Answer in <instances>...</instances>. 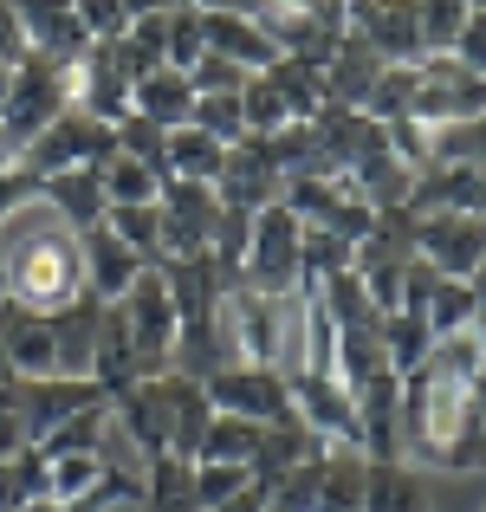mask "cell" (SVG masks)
<instances>
[{"mask_svg": "<svg viewBox=\"0 0 486 512\" xmlns=\"http://www.w3.org/2000/svg\"><path fill=\"white\" fill-rule=\"evenodd\" d=\"M188 85H195V98H234V91H247V72H240L234 59H221V52H201Z\"/></svg>", "mask_w": 486, "mask_h": 512, "instance_id": "obj_42", "label": "cell"}, {"mask_svg": "<svg viewBox=\"0 0 486 512\" xmlns=\"http://www.w3.org/2000/svg\"><path fill=\"white\" fill-rule=\"evenodd\" d=\"M91 383H98L104 396H117V389H130V383H143V357H137V344H130L124 312H117V305H104L98 350H91Z\"/></svg>", "mask_w": 486, "mask_h": 512, "instance_id": "obj_23", "label": "cell"}, {"mask_svg": "<svg viewBox=\"0 0 486 512\" xmlns=\"http://www.w3.org/2000/svg\"><path fill=\"white\" fill-rule=\"evenodd\" d=\"M33 195H39V182H33V175H26L20 163H13L7 175H0V227H7V221H13V214H20Z\"/></svg>", "mask_w": 486, "mask_h": 512, "instance_id": "obj_48", "label": "cell"}, {"mask_svg": "<svg viewBox=\"0 0 486 512\" xmlns=\"http://www.w3.org/2000/svg\"><path fill=\"white\" fill-rule=\"evenodd\" d=\"M182 7H195V13H247V20H260L266 0H182Z\"/></svg>", "mask_w": 486, "mask_h": 512, "instance_id": "obj_51", "label": "cell"}, {"mask_svg": "<svg viewBox=\"0 0 486 512\" xmlns=\"http://www.w3.org/2000/svg\"><path fill=\"white\" fill-rule=\"evenodd\" d=\"M448 59L486 78V7H474V13H467V26L454 33V46H448Z\"/></svg>", "mask_w": 486, "mask_h": 512, "instance_id": "obj_46", "label": "cell"}, {"mask_svg": "<svg viewBox=\"0 0 486 512\" xmlns=\"http://www.w3.org/2000/svg\"><path fill=\"white\" fill-rule=\"evenodd\" d=\"M65 111H72V65H52V59H39V52H26V65L13 72L7 104H0V130L26 150V143L46 124H59Z\"/></svg>", "mask_w": 486, "mask_h": 512, "instance_id": "obj_4", "label": "cell"}, {"mask_svg": "<svg viewBox=\"0 0 486 512\" xmlns=\"http://www.w3.org/2000/svg\"><path fill=\"white\" fill-rule=\"evenodd\" d=\"M467 0H415V20H422V52L428 59H441V52L454 46V33L467 26Z\"/></svg>", "mask_w": 486, "mask_h": 512, "instance_id": "obj_38", "label": "cell"}, {"mask_svg": "<svg viewBox=\"0 0 486 512\" xmlns=\"http://www.w3.org/2000/svg\"><path fill=\"white\" fill-rule=\"evenodd\" d=\"M208 402L221 415H247V422H279V415H292V383L273 370V363H227L221 376H208Z\"/></svg>", "mask_w": 486, "mask_h": 512, "instance_id": "obj_10", "label": "cell"}, {"mask_svg": "<svg viewBox=\"0 0 486 512\" xmlns=\"http://www.w3.org/2000/svg\"><path fill=\"white\" fill-rule=\"evenodd\" d=\"M435 363L441 376H454V383H467L474 389V376L486 370V318L480 325H467V331H454V338H435Z\"/></svg>", "mask_w": 486, "mask_h": 512, "instance_id": "obj_36", "label": "cell"}, {"mask_svg": "<svg viewBox=\"0 0 486 512\" xmlns=\"http://www.w3.org/2000/svg\"><path fill=\"white\" fill-rule=\"evenodd\" d=\"M46 454V448H39ZM104 461L98 454H46V500L52 506H78V500H98L104 493Z\"/></svg>", "mask_w": 486, "mask_h": 512, "instance_id": "obj_30", "label": "cell"}, {"mask_svg": "<svg viewBox=\"0 0 486 512\" xmlns=\"http://www.w3.org/2000/svg\"><path fill=\"white\" fill-rule=\"evenodd\" d=\"M156 396H162V422H169V454H175V461H195L201 441H208V422H214L208 389L188 383V376H175V370H162Z\"/></svg>", "mask_w": 486, "mask_h": 512, "instance_id": "obj_18", "label": "cell"}, {"mask_svg": "<svg viewBox=\"0 0 486 512\" xmlns=\"http://www.w3.org/2000/svg\"><path fill=\"white\" fill-rule=\"evenodd\" d=\"M98 182H104V201L111 208H143V201H162V175L156 163H137V156H124V150H111L98 163Z\"/></svg>", "mask_w": 486, "mask_h": 512, "instance_id": "obj_28", "label": "cell"}, {"mask_svg": "<svg viewBox=\"0 0 486 512\" xmlns=\"http://www.w3.org/2000/svg\"><path fill=\"white\" fill-rule=\"evenodd\" d=\"M78 26H85L91 39H124L130 33V7L124 0H72Z\"/></svg>", "mask_w": 486, "mask_h": 512, "instance_id": "obj_45", "label": "cell"}, {"mask_svg": "<svg viewBox=\"0 0 486 512\" xmlns=\"http://www.w3.org/2000/svg\"><path fill=\"white\" fill-rule=\"evenodd\" d=\"M7 91H13V65H0V104H7Z\"/></svg>", "mask_w": 486, "mask_h": 512, "instance_id": "obj_55", "label": "cell"}, {"mask_svg": "<svg viewBox=\"0 0 486 512\" xmlns=\"http://www.w3.org/2000/svg\"><path fill=\"white\" fill-rule=\"evenodd\" d=\"M39 201H46L52 214H59L72 234H91V227L111 214V201H104V182L98 169H65V175H46L39 182Z\"/></svg>", "mask_w": 486, "mask_h": 512, "instance_id": "obj_19", "label": "cell"}, {"mask_svg": "<svg viewBox=\"0 0 486 512\" xmlns=\"http://www.w3.org/2000/svg\"><path fill=\"white\" fill-rule=\"evenodd\" d=\"M467 7H486V0H467Z\"/></svg>", "mask_w": 486, "mask_h": 512, "instance_id": "obj_56", "label": "cell"}, {"mask_svg": "<svg viewBox=\"0 0 486 512\" xmlns=\"http://www.w3.org/2000/svg\"><path fill=\"white\" fill-rule=\"evenodd\" d=\"M72 111L98 117V124H111V130L130 117V78H124V65H117V52L104 46V39L72 65Z\"/></svg>", "mask_w": 486, "mask_h": 512, "instance_id": "obj_15", "label": "cell"}, {"mask_svg": "<svg viewBox=\"0 0 486 512\" xmlns=\"http://www.w3.org/2000/svg\"><path fill=\"white\" fill-rule=\"evenodd\" d=\"M363 512H428V480L409 461H370Z\"/></svg>", "mask_w": 486, "mask_h": 512, "instance_id": "obj_26", "label": "cell"}, {"mask_svg": "<svg viewBox=\"0 0 486 512\" xmlns=\"http://www.w3.org/2000/svg\"><path fill=\"white\" fill-rule=\"evenodd\" d=\"M292 415L324 441V448H363V422H357V396L337 376H299L292 383Z\"/></svg>", "mask_w": 486, "mask_h": 512, "instance_id": "obj_14", "label": "cell"}, {"mask_svg": "<svg viewBox=\"0 0 486 512\" xmlns=\"http://www.w3.org/2000/svg\"><path fill=\"white\" fill-rule=\"evenodd\" d=\"M350 266H357V247H350V240L324 234V227H305V292L324 286V279H337V273H350Z\"/></svg>", "mask_w": 486, "mask_h": 512, "instance_id": "obj_37", "label": "cell"}, {"mask_svg": "<svg viewBox=\"0 0 486 512\" xmlns=\"http://www.w3.org/2000/svg\"><path fill=\"white\" fill-rule=\"evenodd\" d=\"M214 195H221L227 208H240V214H260V208H279V201H286V175H279L273 150H266V137L227 143V163H221Z\"/></svg>", "mask_w": 486, "mask_h": 512, "instance_id": "obj_13", "label": "cell"}, {"mask_svg": "<svg viewBox=\"0 0 486 512\" xmlns=\"http://www.w3.org/2000/svg\"><path fill=\"white\" fill-rule=\"evenodd\" d=\"M415 253L435 266L441 279H474L486 260V214H461V208H441L415 221Z\"/></svg>", "mask_w": 486, "mask_h": 512, "instance_id": "obj_9", "label": "cell"}, {"mask_svg": "<svg viewBox=\"0 0 486 512\" xmlns=\"http://www.w3.org/2000/svg\"><path fill=\"white\" fill-rule=\"evenodd\" d=\"M78 253H85V292H91L98 305H124V292L137 286L143 273H150V266H143L104 221L91 227V234H78Z\"/></svg>", "mask_w": 486, "mask_h": 512, "instance_id": "obj_17", "label": "cell"}, {"mask_svg": "<svg viewBox=\"0 0 486 512\" xmlns=\"http://www.w3.org/2000/svg\"><path fill=\"white\" fill-rule=\"evenodd\" d=\"M266 85L286 98V111H292V124H312V117L331 104V91H324V72L318 65H305V59H286L279 52L273 65H266Z\"/></svg>", "mask_w": 486, "mask_h": 512, "instance_id": "obj_29", "label": "cell"}, {"mask_svg": "<svg viewBox=\"0 0 486 512\" xmlns=\"http://www.w3.org/2000/svg\"><path fill=\"white\" fill-rule=\"evenodd\" d=\"M240 117H247V137H273V130H286V124H292L286 98L266 85V72H260V78H247V91H240Z\"/></svg>", "mask_w": 486, "mask_h": 512, "instance_id": "obj_40", "label": "cell"}, {"mask_svg": "<svg viewBox=\"0 0 486 512\" xmlns=\"http://www.w3.org/2000/svg\"><path fill=\"white\" fill-rule=\"evenodd\" d=\"M117 150H124V156H137V163H156V169H162V150H169V130L130 111L124 124H117Z\"/></svg>", "mask_w": 486, "mask_h": 512, "instance_id": "obj_44", "label": "cell"}, {"mask_svg": "<svg viewBox=\"0 0 486 512\" xmlns=\"http://www.w3.org/2000/svg\"><path fill=\"white\" fill-rule=\"evenodd\" d=\"M467 286H474V299H480V318H486V260H480V273L467 279Z\"/></svg>", "mask_w": 486, "mask_h": 512, "instance_id": "obj_54", "label": "cell"}, {"mask_svg": "<svg viewBox=\"0 0 486 512\" xmlns=\"http://www.w3.org/2000/svg\"><path fill=\"white\" fill-rule=\"evenodd\" d=\"M344 33L363 39L383 65H422V20L415 0H344Z\"/></svg>", "mask_w": 486, "mask_h": 512, "instance_id": "obj_8", "label": "cell"}, {"mask_svg": "<svg viewBox=\"0 0 486 512\" xmlns=\"http://www.w3.org/2000/svg\"><path fill=\"white\" fill-rule=\"evenodd\" d=\"M188 124H201L208 137H221V143H240L247 137V117H240V91L234 98H195V117Z\"/></svg>", "mask_w": 486, "mask_h": 512, "instance_id": "obj_43", "label": "cell"}, {"mask_svg": "<svg viewBox=\"0 0 486 512\" xmlns=\"http://www.w3.org/2000/svg\"><path fill=\"white\" fill-rule=\"evenodd\" d=\"M208 52H221V59H234L247 78H260L266 65L279 59L273 33H266L260 20H247V13H208Z\"/></svg>", "mask_w": 486, "mask_h": 512, "instance_id": "obj_20", "label": "cell"}, {"mask_svg": "<svg viewBox=\"0 0 486 512\" xmlns=\"http://www.w3.org/2000/svg\"><path fill=\"white\" fill-rule=\"evenodd\" d=\"M422 318H428V331H435V338H454V331L480 325V299H474V286H467V279H441L435 299L422 305Z\"/></svg>", "mask_w": 486, "mask_h": 512, "instance_id": "obj_34", "label": "cell"}, {"mask_svg": "<svg viewBox=\"0 0 486 512\" xmlns=\"http://www.w3.org/2000/svg\"><path fill=\"white\" fill-rule=\"evenodd\" d=\"M13 13H20V26H26V46L39 52V59H52V65H78L98 39L78 26V13H72V0H7Z\"/></svg>", "mask_w": 486, "mask_h": 512, "instance_id": "obj_16", "label": "cell"}, {"mask_svg": "<svg viewBox=\"0 0 486 512\" xmlns=\"http://www.w3.org/2000/svg\"><path fill=\"white\" fill-rule=\"evenodd\" d=\"M240 286L266 292H305V221L279 201V208L253 214V240H247V266H240Z\"/></svg>", "mask_w": 486, "mask_h": 512, "instance_id": "obj_3", "label": "cell"}, {"mask_svg": "<svg viewBox=\"0 0 486 512\" xmlns=\"http://www.w3.org/2000/svg\"><path fill=\"white\" fill-rule=\"evenodd\" d=\"M201 52H208V13H195V7L175 0L169 7V65L175 72H195Z\"/></svg>", "mask_w": 486, "mask_h": 512, "instance_id": "obj_39", "label": "cell"}, {"mask_svg": "<svg viewBox=\"0 0 486 512\" xmlns=\"http://www.w3.org/2000/svg\"><path fill=\"white\" fill-rule=\"evenodd\" d=\"M415 91H422V65H383V78H376L363 117H376V124H396V117L415 111Z\"/></svg>", "mask_w": 486, "mask_h": 512, "instance_id": "obj_35", "label": "cell"}, {"mask_svg": "<svg viewBox=\"0 0 486 512\" xmlns=\"http://www.w3.org/2000/svg\"><path fill=\"white\" fill-rule=\"evenodd\" d=\"M143 512H201V500H195V461L156 454L150 480H143Z\"/></svg>", "mask_w": 486, "mask_h": 512, "instance_id": "obj_31", "label": "cell"}, {"mask_svg": "<svg viewBox=\"0 0 486 512\" xmlns=\"http://www.w3.org/2000/svg\"><path fill=\"white\" fill-rule=\"evenodd\" d=\"M13 396H20V370H13L7 350H0V409H13Z\"/></svg>", "mask_w": 486, "mask_h": 512, "instance_id": "obj_52", "label": "cell"}, {"mask_svg": "<svg viewBox=\"0 0 486 512\" xmlns=\"http://www.w3.org/2000/svg\"><path fill=\"white\" fill-rule=\"evenodd\" d=\"M435 286H441V273L422 253H409V260H402V312H422V305L435 299Z\"/></svg>", "mask_w": 486, "mask_h": 512, "instance_id": "obj_47", "label": "cell"}, {"mask_svg": "<svg viewBox=\"0 0 486 512\" xmlns=\"http://www.w3.org/2000/svg\"><path fill=\"white\" fill-rule=\"evenodd\" d=\"M467 415H474V389L441 376L435 363L402 376V402H396V435H402V461H435L448 467L454 441H461Z\"/></svg>", "mask_w": 486, "mask_h": 512, "instance_id": "obj_2", "label": "cell"}, {"mask_svg": "<svg viewBox=\"0 0 486 512\" xmlns=\"http://www.w3.org/2000/svg\"><path fill=\"white\" fill-rule=\"evenodd\" d=\"M117 312H124V331H130V344H137V357H143V376H162L175 363L182 318H175V299H169V286H162L156 266L124 292V305H117Z\"/></svg>", "mask_w": 486, "mask_h": 512, "instance_id": "obj_7", "label": "cell"}, {"mask_svg": "<svg viewBox=\"0 0 486 512\" xmlns=\"http://www.w3.org/2000/svg\"><path fill=\"white\" fill-rule=\"evenodd\" d=\"M104 402H111V396H104L98 383H85V376H39V383H20L13 409H20L26 448H39L52 428H65L72 415H85V409H104Z\"/></svg>", "mask_w": 486, "mask_h": 512, "instance_id": "obj_12", "label": "cell"}, {"mask_svg": "<svg viewBox=\"0 0 486 512\" xmlns=\"http://www.w3.org/2000/svg\"><path fill=\"white\" fill-rule=\"evenodd\" d=\"M260 435H266L260 422H247V415H221V409H214L208 441H201L195 461H234V467H247V474H253V461H260Z\"/></svg>", "mask_w": 486, "mask_h": 512, "instance_id": "obj_32", "label": "cell"}, {"mask_svg": "<svg viewBox=\"0 0 486 512\" xmlns=\"http://www.w3.org/2000/svg\"><path fill=\"white\" fill-rule=\"evenodd\" d=\"M0 299L20 305V312H39V318H52L72 299H85V253H78V234L39 195L0 227Z\"/></svg>", "mask_w": 486, "mask_h": 512, "instance_id": "obj_1", "label": "cell"}, {"mask_svg": "<svg viewBox=\"0 0 486 512\" xmlns=\"http://www.w3.org/2000/svg\"><path fill=\"white\" fill-rule=\"evenodd\" d=\"M227 201L208 182H162V260H208Z\"/></svg>", "mask_w": 486, "mask_h": 512, "instance_id": "obj_6", "label": "cell"}, {"mask_svg": "<svg viewBox=\"0 0 486 512\" xmlns=\"http://www.w3.org/2000/svg\"><path fill=\"white\" fill-rule=\"evenodd\" d=\"M221 163H227V143L208 137L201 124H182L169 130V150H162V175L169 182H221Z\"/></svg>", "mask_w": 486, "mask_h": 512, "instance_id": "obj_25", "label": "cell"}, {"mask_svg": "<svg viewBox=\"0 0 486 512\" xmlns=\"http://www.w3.org/2000/svg\"><path fill=\"white\" fill-rule=\"evenodd\" d=\"M111 150H117L111 124H98V117H85V111H65L59 124H46L20 150V169L33 175V182H46V175H65V169H98Z\"/></svg>", "mask_w": 486, "mask_h": 512, "instance_id": "obj_5", "label": "cell"}, {"mask_svg": "<svg viewBox=\"0 0 486 512\" xmlns=\"http://www.w3.org/2000/svg\"><path fill=\"white\" fill-rule=\"evenodd\" d=\"M376 78H383V59H376L363 39H337L331 59H324V91H331V104H350V111H363L376 91Z\"/></svg>", "mask_w": 486, "mask_h": 512, "instance_id": "obj_21", "label": "cell"}, {"mask_svg": "<svg viewBox=\"0 0 486 512\" xmlns=\"http://www.w3.org/2000/svg\"><path fill=\"white\" fill-rule=\"evenodd\" d=\"M422 124L448 130V124H474V117H486V78L467 72V65H454L448 52L441 59H422V91H415V111Z\"/></svg>", "mask_w": 486, "mask_h": 512, "instance_id": "obj_11", "label": "cell"}, {"mask_svg": "<svg viewBox=\"0 0 486 512\" xmlns=\"http://www.w3.org/2000/svg\"><path fill=\"white\" fill-rule=\"evenodd\" d=\"M13 163H20V143H13V137H7V130H0V175H7Z\"/></svg>", "mask_w": 486, "mask_h": 512, "instance_id": "obj_53", "label": "cell"}, {"mask_svg": "<svg viewBox=\"0 0 486 512\" xmlns=\"http://www.w3.org/2000/svg\"><path fill=\"white\" fill-rule=\"evenodd\" d=\"M26 454V428H20V409H0V461H20Z\"/></svg>", "mask_w": 486, "mask_h": 512, "instance_id": "obj_50", "label": "cell"}, {"mask_svg": "<svg viewBox=\"0 0 486 512\" xmlns=\"http://www.w3.org/2000/svg\"><path fill=\"white\" fill-rule=\"evenodd\" d=\"M104 227H111V234L124 240L143 266H162V201H143V208H111V214H104Z\"/></svg>", "mask_w": 486, "mask_h": 512, "instance_id": "obj_33", "label": "cell"}, {"mask_svg": "<svg viewBox=\"0 0 486 512\" xmlns=\"http://www.w3.org/2000/svg\"><path fill=\"white\" fill-rule=\"evenodd\" d=\"M130 111L150 117V124H162V130H182L188 117H195V85H188V72L162 65V72H150V78L130 85Z\"/></svg>", "mask_w": 486, "mask_h": 512, "instance_id": "obj_24", "label": "cell"}, {"mask_svg": "<svg viewBox=\"0 0 486 512\" xmlns=\"http://www.w3.org/2000/svg\"><path fill=\"white\" fill-rule=\"evenodd\" d=\"M363 480H370V454L363 448H324L312 512H363Z\"/></svg>", "mask_w": 486, "mask_h": 512, "instance_id": "obj_22", "label": "cell"}, {"mask_svg": "<svg viewBox=\"0 0 486 512\" xmlns=\"http://www.w3.org/2000/svg\"><path fill=\"white\" fill-rule=\"evenodd\" d=\"M376 338H383V363L396 376L422 370V363L435 357V331H428L422 312H383V318H376Z\"/></svg>", "mask_w": 486, "mask_h": 512, "instance_id": "obj_27", "label": "cell"}, {"mask_svg": "<svg viewBox=\"0 0 486 512\" xmlns=\"http://www.w3.org/2000/svg\"><path fill=\"white\" fill-rule=\"evenodd\" d=\"M26 52H33V46H26L20 13H13L7 0H0V65H13V72H20V65H26Z\"/></svg>", "mask_w": 486, "mask_h": 512, "instance_id": "obj_49", "label": "cell"}, {"mask_svg": "<svg viewBox=\"0 0 486 512\" xmlns=\"http://www.w3.org/2000/svg\"><path fill=\"white\" fill-rule=\"evenodd\" d=\"M247 467H234V461H195V500L201 512H214V506H227L240 487H247Z\"/></svg>", "mask_w": 486, "mask_h": 512, "instance_id": "obj_41", "label": "cell"}]
</instances>
